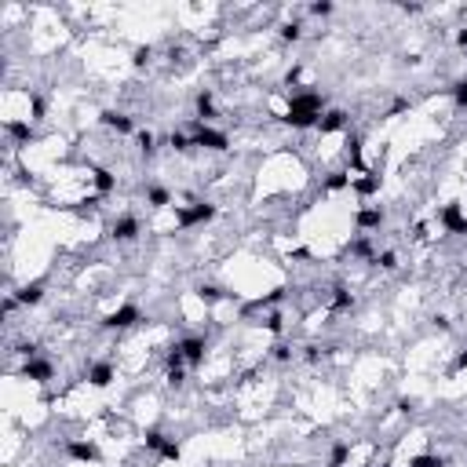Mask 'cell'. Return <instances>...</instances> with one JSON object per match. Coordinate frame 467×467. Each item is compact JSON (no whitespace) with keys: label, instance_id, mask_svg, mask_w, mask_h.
I'll return each instance as SVG.
<instances>
[{"label":"cell","instance_id":"6da1fadb","mask_svg":"<svg viewBox=\"0 0 467 467\" xmlns=\"http://www.w3.org/2000/svg\"><path fill=\"white\" fill-rule=\"evenodd\" d=\"M139 322H146V317H142V310L135 307V303H121L114 314H106V329H110V332H124V329H135Z\"/></svg>","mask_w":467,"mask_h":467},{"label":"cell","instance_id":"5b68a950","mask_svg":"<svg viewBox=\"0 0 467 467\" xmlns=\"http://www.w3.org/2000/svg\"><path fill=\"white\" fill-rule=\"evenodd\" d=\"M23 376L33 380V384H51V380H55V365L44 362V358H30V362L23 365Z\"/></svg>","mask_w":467,"mask_h":467},{"label":"cell","instance_id":"8992f818","mask_svg":"<svg viewBox=\"0 0 467 467\" xmlns=\"http://www.w3.org/2000/svg\"><path fill=\"white\" fill-rule=\"evenodd\" d=\"M384 208H358L354 212V226H358V233H369V230H380V226H384Z\"/></svg>","mask_w":467,"mask_h":467},{"label":"cell","instance_id":"7a4b0ae2","mask_svg":"<svg viewBox=\"0 0 467 467\" xmlns=\"http://www.w3.org/2000/svg\"><path fill=\"white\" fill-rule=\"evenodd\" d=\"M139 233H142V219H139V216H132V212L117 216V219H114V226H110V238H114V241H135Z\"/></svg>","mask_w":467,"mask_h":467},{"label":"cell","instance_id":"ba28073f","mask_svg":"<svg viewBox=\"0 0 467 467\" xmlns=\"http://www.w3.org/2000/svg\"><path fill=\"white\" fill-rule=\"evenodd\" d=\"M15 300H18V307H37L40 300H44V285L40 281H33V285H23L15 292Z\"/></svg>","mask_w":467,"mask_h":467},{"label":"cell","instance_id":"4fadbf2b","mask_svg":"<svg viewBox=\"0 0 467 467\" xmlns=\"http://www.w3.org/2000/svg\"><path fill=\"white\" fill-rule=\"evenodd\" d=\"M336 8L332 4H310V15H317V18H325V15H332Z\"/></svg>","mask_w":467,"mask_h":467},{"label":"cell","instance_id":"9c48e42d","mask_svg":"<svg viewBox=\"0 0 467 467\" xmlns=\"http://www.w3.org/2000/svg\"><path fill=\"white\" fill-rule=\"evenodd\" d=\"M146 205H150V208H168V205H172V194H168L164 186H150V190H146Z\"/></svg>","mask_w":467,"mask_h":467},{"label":"cell","instance_id":"8fae6325","mask_svg":"<svg viewBox=\"0 0 467 467\" xmlns=\"http://www.w3.org/2000/svg\"><path fill=\"white\" fill-rule=\"evenodd\" d=\"M281 40H285V44L303 40V26H300V23H285V26H281Z\"/></svg>","mask_w":467,"mask_h":467},{"label":"cell","instance_id":"7c38bea8","mask_svg":"<svg viewBox=\"0 0 467 467\" xmlns=\"http://www.w3.org/2000/svg\"><path fill=\"white\" fill-rule=\"evenodd\" d=\"M453 106L456 110H467V77L453 84Z\"/></svg>","mask_w":467,"mask_h":467},{"label":"cell","instance_id":"5bb4252c","mask_svg":"<svg viewBox=\"0 0 467 467\" xmlns=\"http://www.w3.org/2000/svg\"><path fill=\"white\" fill-rule=\"evenodd\" d=\"M456 48H463V51H467V26L456 33Z\"/></svg>","mask_w":467,"mask_h":467},{"label":"cell","instance_id":"3957f363","mask_svg":"<svg viewBox=\"0 0 467 467\" xmlns=\"http://www.w3.org/2000/svg\"><path fill=\"white\" fill-rule=\"evenodd\" d=\"M66 456L80 463H95L99 460V445L92 438H66Z\"/></svg>","mask_w":467,"mask_h":467},{"label":"cell","instance_id":"52a82bcc","mask_svg":"<svg viewBox=\"0 0 467 467\" xmlns=\"http://www.w3.org/2000/svg\"><path fill=\"white\" fill-rule=\"evenodd\" d=\"M106 128H114V132H121V135H128V132H135V121L128 117V114H121V110H106L102 117H99Z\"/></svg>","mask_w":467,"mask_h":467},{"label":"cell","instance_id":"30bf717a","mask_svg":"<svg viewBox=\"0 0 467 467\" xmlns=\"http://www.w3.org/2000/svg\"><path fill=\"white\" fill-rule=\"evenodd\" d=\"M409 467H445V456H438V453H420V456L409 460Z\"/></svg>","mask_w":467,"mask_h":467},{"label":"cell","instance_id":"277c9868","mask_svg":"<svg viewBox=\"0 0 467 467\" xmlns=\"http://www.w3.org/2000/svg\"><path fill=\"white\" fill-rule=\"evenodd\" d=\"M84 380H88L92 387H110L114 380H117V369H114V362H92L88 365V372H84Z\"/></svg>","mask_w":467,"mask_h":467}]
</instances>
